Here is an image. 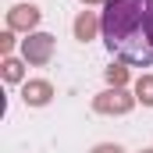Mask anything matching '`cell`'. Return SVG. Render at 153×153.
Returning a JSON list of instances; mask_svg holds the SVG:
<instances>
[{"label": "cell", "mask_w": 153, "mask_h": 153, "mask_svg": "<svg viewBox=\"0 0 153 153\" xmlns=\"http://www.w3.org/2000/svg\"><path fill=\"white\" fill-rule=\"evenodd\" d=\"M135 100L143 107H153V75H143L135 82Z\"/></svg>", "instance_id": "cell-8"}, {"label": "cell", "mask_w": 153, "mask_h": 153, "mask_svg": "<svg viewBox=\"0 0 153 153\" xmlns=\"http://www.w3.org/2000/svg\"><path fill=\"white\" fill-rule=\"evenodd\" d=\"M139 153H153V150H139Z\"/></svg>", "instance_id": "cell-13"}, {"label": "cell", "mask_w": 153, "mask_h": 153, "mask_svg": "<svg viewBox=\"0 0 153 153\" xmlns=\"http://www.w3.org/2000/svg\"><path fill=\"white\" fill-rule=\"evenodd\" d=\"M135 103H139V100H135V93H128L125 85H107L103 93H96V96H93V111H96V114H114V117L128 114Z\"/></svg>", "instance_id": "cell-2"}, {"label": "cell", "mask_w": 153, "mask_h": 153, "mask_svg": "<svg viewBox=\"0 0 153 153\" xmlns=\"http://www.w3.org/2000/svg\"><path fill=\"white\" fill-rule=\"evenodd\" d=\"M14 43H18V39H14V32H11V29H7V32H0V53H4V57H11Z\"/></svg>", "instance_id": "cell-10"}, {"label": "cell", "mask_w": 153, "mask_h": 153, "mask_svg": "<svg viewBox=\"0 0 153 153\" xmlns=\"http://www.w3.org/2000/svg\"><path fill=\"white\" fill-rule=\"evenodd\" d=\"M53 46H57V39L50 36V32H29V36L22 39V57H25V64L43 68V64L53 61Z\"/></svg>", "instance_id": "cell-3"}, {"label": "cell", "mask_w": 153, "mask_h": 153, "mask_svg": "<svg viewBox=\"0 0 153 153\" xmlns=\"http://www.w3.org/2000/svg\"><path fill=\"white\" fill-rule=\"evenodd\" d=\"M100 18L93 14V11H78V18H75V39H82V43H89V39H96L100 36Z\"/></svg>", "instance_id": "cell-6"}, {"label": "cell", "mask_w": 153, "mask_h": 153, "mask_svg": "<svg viewBox=\"0 0 153 153\" xmlns=\"http://www.w3.org/2000/svg\"><path fill=\"white\" fill-rule=\"evenodd\" d=\"M82 4H107V0H82Z\"/></svg>", "instance_id": "cell-12"}, {"label": "cell", "mask_w": 153, "mask_h": 153, "mask_svg": "<svg viewBox=\"0 0 153 153\" xmlns=\"http://www.w3.org/2000/svg\"><path fill=\"white\" fill-rule=\"evenodd\" d=\"M39 18H43V11H39L36 4H14L11 11H7V29L11 32H36Z\"/></svg>", "instance_id": "cell-4"}, {"label": "cell", "mask_w": 153, "mask_h": 153, "mask_svg": "<svg viewBox=\"0 0 153 153\" xmlns=\"http://www.w3.org/2000/svg\"><path fill=\"white\" fill-rule=\"evenodd\" d=\"M89 153H125V150H121L117 143H100V146H93Z\"/></svg>", "instance_id": "cell-11"}, {"label": "cell", "mask_w": 153, "mask_h": 153, "mask_svg": "<svg viewBox=\"0 0 153 153\" xmlns=\"http://www.w3.org/2000/svg\"><path fill=\"white\" fill-rule=\"evenodd\" d=\"M22 100H25V107H46L53 100V85L46 78H29L22 85Z\"/></svg>", "instance_id": "cell-5"}, {"label": "cell", "mask_w": 153, "mask_h": 153, "mask_svg": "<svg viewBox=\"0 0 153 153\" xmlns=\"http://www.w3.org/2000/svg\"><path fill=\"white\" fill-rule=\"evenodd\" d=\"M0 75H4L7 85L25 82V57H4V61H0Z\"/></svg>", "instance_id": "cell-7"}, {"label": "cell", "mask_w": 153, "mask_h": 153, "mask_svg": "<svg viewBox=\"0 0 153 153\" xmlns=\"http://www.w3.org/2000/svg\"><path fill=\"white\" fill-rule=\"evenodd\" d=\"M100 36L125 64H153V0H107L100 14Z\"/></svg>", "instance_id": "cell-1"}, {"label": "cell", "mask_w": 153, "mask_h": 153, "mask_svg": "<svg viewBox=\"0 0 153 153\" xmlns=\"http://www.w3.org/2000/svg\"><path fill=\"white\" fill-rule=\"evenodd\" d=\"M103 75H107V85H125L128 82V68H125V61H114L111 68H103Z\"/></svg>", "instance_id": "cell-9"}]
</instances>
